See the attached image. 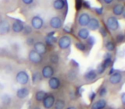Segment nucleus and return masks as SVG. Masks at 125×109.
Wrapping results in <instances>:
<instances>
[{
	"label": "nucleus",
	"instance_id": "obj_26",
	"mask_svg": "<svg viewBox=\"0 0 125 109\" xmlns=\"http://www.w3.org/2000/svg\"><path fill=\"white\" fill-rule=\"evenodd\" d=\"M50 61H52V63H54V64H57L59 61V56L57 54L54 53L52 54V55H51L50 56Z\"/></svg>",
	"mask_w": 125,
	"mask_h": 109
},
{
	"label": "nucleus",
	"instance_id": "obj_38",
	"mask_svg": "<svg viewBox=\"0 0 125 109\" xmlns=\"http://www.w3.org/2000/svg\"><path fill=\"white\" fill-rule=\"evenodd\" d=\"M34 39H33V38H28V39H27V44L29 45V46H31V45H33L34 44Z\"/></svg>",
	"mask_w": 125,
	"mask_h": 109
},
{
	"label": "nucleus",
	"instance_id": "obj_18",
	"mask_svg": "<svg viewBox=\"0 0 125 109\" xmlns=\"http://www.w3.org/2000/svg\"><path fill=\"white\" fill-rule=\"evenodd\" d=\"M113 14L116 16H120L123 14V11H124V6L121 4H117L116 5H114L113 7Z\"/></svg>",
	"mask_w": 125,
	"mask_h": 109
},
{
	"label": "nucleus",
	"instance_id": "obj_31",
	"mask_svg": "<svg viewBox=\"0 0 125 109\" xmlns=\"http://www.w3.org/2000/svg\"><path fill=\"white\" fill-rule=\"evenodd\" d=\"M82 7V0H75V8L77 10H80Z\"/></svg>",
	"mask_w": 125,
	"mask_h": 109
},
{
	"label": "nucleus",
	"instance_id": "obj_9",
	"mask_svg": "<svg viewBox=\"0 0 125 109\" xmlns=\"http://www.w3.org/2000/svg\"><path fill=\"white\" fill-rule=\"evenodd\" d=\"M123 79V75L121 73H113L111 75H110V78H109V82L111 84H117Z\"/></svg>",
	"mask_w": 125,
	"mask_h": 109
},
{
	"label": "nucleus",
	"instance_id": "obj_48",
	"mask_svg": "<svg viewBox=\"0 0 125 109\" xmlns=\"http://www.w3.org/2000/svg\"><path fill=\"white\" fill-rule=\"evenodd\" d=\"M33 109H40V107H34Z\"/></svg>",
	"mask_w": 125,
	"mask_h": 109
},
{
	"label": "nucleus",
	"instance_id": "obj_34",
	"mask_svg": "<svg viewBox=\"0 0 125 109\" xmlns=\"http://www.w3.org/2000/svg\"><path fill=\"white\" fill-rule=\"evenodd\" d=\"M2 100L5 104H8V103H10V97L8 95H3Z\"/></svg>",
	"mask_w": 125,
	"mask_h": 109
},
{
	"label": "nucleus",
	"instance_id": "obj_40",
	"mask_svg": "<svg viewBox=\"0 0 125 109\" xmlns=\"http://www.w3.org/2000/svg\"><path fill=\"white\" fill-rule=\"evenodd\" d=\"M96 97V93L95 92H91L90 94H89V99H90L91 101H94V99Z\"/></svg>",
	"mask_w": 125,
	"mask_h": 109
},
{
	"label": "nucleus",
	"instance_id": "obj_19",
	"mask_svg": "<svg viewBox=\"0 0 125 109\" xmlns=\"http://www.w3.org/2000/svg\"><path fill=\"white\" fill-rule=\"evenodd\" d=\"M89 35H90V33H89V30L87 29V28H82V29L79 30L78 32V37L81 38V39L86 40L89 38Z\"/></svg>",
	"mask_w": 125,
	"mask_h": 109
},
{
	"label": "nucleus",
	"instance_id": "obj_46",
	"mask_svg": "<svg viewBox=\"0 0 125 109\" xmlns=\"http://www.w3.org/2000/svg\"><path fill=\"white\" fill-rule=\"evenodd\" d=\"M113 1H114V0H104V2L105 3V4H111V3H112Z\"/></svg>",
	"mask_w": 125,
	"mask_h": 109
},
{
	"label": "nucleus",
	"instance_id": "obj_45",
	"mask_svg": "<svg viewBox=\"0 0 125 109\" xmlns=\"http://www.w3.org/2000/svg\"><path fill=\"white\" fill-rule=\"evenodd\" d=\"M121 100H122V103H123V105H125V93L122 94Z\"/></svg>",
	"mask_w": 125,
	"mask_h": 109
},
{
	"label": "nucleus",
	"instance_id": "obj_42",
	"mask_svg": "<svg viewBox=\"0 0 125 109\" xmlns=\"http://www.w3.org/2000/svg\"><path fill=\"white\" fill-rule=\"evenodd\" d=\"M96 12H97L98 15H102L103 14V8L100 7V8H97V9H95Z\"/></svg>",
	"mask_w": 125,
	"mask_h": 109
},
{
	"label": "nucleus",
	"instance_id": "obj_4",
	"mask_svg": "<svg viewBox=\"0 0 125 109\" xmlns=\"http://www.w3.org/2000/svg\"><path fill=\"white\" fill-rule=\"evenodd\" d=\"M56 100L55 97L53 96V95L52 94H47L46 96L45 97V99L43 100V106L45 109H51L54 106Z\"/></svg>",
	"mask_w": 125,
	"mask_h": 109
},
{
	"label": "nucleus",
	"instance_id": "obj_22",
	"mask_svg": "<svg viewBox=\"0 0 125 109\" xmlns=\"http://www.w3.org/2000/svg\"><path fill=\"white\" fill-rule=\"evenodd\" d=\"M47 93L45 91H43V90H39V91L36 92L35 94V100L37 101H43V100L45 99V97L46 96Z\"/></svg>",
	"mask_w": 125,
	"mask_h": 109
},
{
	"label": "nucleus",
	"instance_id": "obj_39",
	"mask_svg": "<svg viewBox=\"0 0 125 109\" xmlns=\"http://www.w3.org/2000/svg\"><path fill=\"white\" fill-rule=\"evenodd\" d=\"M82 5H83L84 8H86V9H90L91 8L90 4H89L87 1H84V2H82Z\"/></svg>",
	"mask_w": 125,
	"mask_h": 109
},
{
	"label": "nucleus",
	"instance_id": "obj_24",
	"mask_svg": "<svg viewBox=\"0 0 125 109\" xmlns=\"http://www.w3.org/2000/svg\"><path fill=\"white\" fill-rule=\"evenodd\" d=\"M105 48H106V50H107L108 51L111 52V51H114V50H115V49H116V45H115V43H113V42L109 41V42H107V43H106Z\"/></svg>",
	"mask_w": 125,
	"mask_h": 109
},
{
	"label": "nucleus",
	"instance_id": "obj_21",
	"mask_svg": "<svg viewBox=\"0 0 125 109\" xmlns=\"http://www.w3.org/2000/svg\"><path fill=\"white\" fill-rule=\"evenodd\" d=\"M97 73H96V71H94V70H90V71H88L87 73H86V74L84 75V78H86L87 80H88V81H93V80H94L96 78H97Z\"/></svg>",
	"mask_w": 125,
	"mask_h": 109
},
{
	"label": "nucleus",
	"instance_id": "obj_35",
	"mask_svg": "<svg viewBox=\"0 0 125 109\" xmlns=\"http://www.w3.org/2000/svg\"><path fill=\"white\" fill-rule=\"evenodd\" d=\"M99 32H100V34L102 35L103 37H106L108 34V32L107 30H106L105 27H100V29H99Z\"/></svg>",
	"mask_w": 125,
	"mask_h": 109
},
{
	"label": "nucleus",
	"instance_id": "obj_7",
	"mask_svg": "<svg viewBox=\"0 0 125 109\" xmlns=\"http://www.w3.org/2000/svg\"><path fill=\"white\" fill-rule=\"evenodd\" d=\"M42 77L45 78H51L52 77H53L54 75V69L52 66L50 65H47V66H45L42 69L41 72Z\"/></svg>",
	"mask_w": 125,
	"mask_h": 109
},
{
	"label": "nucleus",
	"instance_id": "obj_41",
	"mask_svg": "<svg viewBox=\"0 0 125 109\" xmlns=\"http://www.w3.org/2000/svg\"><path fill=\"white\" fill-rule=\"evenodd\" d=\"M69 77H70V78H71V79H74V78H75V73L74 71H71L69 73Z\"/></svg>",
	"mask_w": 125,
	"mask_h": 109
},
{
	"label": "nucleus",
	"instance_id": "obj_17",
	"mask_svg": "<svg viewBox=\"0 0 125 109\" xmlns=\"http://www.w3.org/2000/svg\"><path fill=\"white\" fill-rule=\"evenodd\" d=\"M106 105H107L106 101L101 99V100H99L96 102H94V103L93 104L91 109H104V107H106Z\"/></svg>",
	"mask_w": 125,
	"mask_h": 109
},
{
	"label": "nucleus",
	"instance_id": "obj_33",
	"mask_svg": "<svg viewBox=\"0 0 125 109\" xmlns=\"http://www.w3.org/2000/svg\"><path fill=\"white\" fill-rule=\"evenodd\" d=\"M106 93H107V89H106L105 87H103V88H101L100 90H99V96H104V95H106Z\"/></svg>",
	"mask_w": 125,
	"mask_h": 109
},
{
	"label": "nucleus",
	"instance_id": "obj_37",
	"mask_svg": "<svg viewBox=\"0 0 125 109\" xmlns=\"http://www.w3.org/2000/svg\"><path fill=\"white\" fill-rule=\"evenodd\" d=\"M87 43L92 46V45H94V43H95V38H94V37H89V38H87Z\"/></svg>",
	"mask_w": 125,
	"mask_h": 109
},
{
	"label": "nucleus",
	"instance_id": "obj_36",
	"mask_svg": "<svg viewBox=\"0 0 125 109\" xmlns=\"http://www.w3.org/2000/svg\"><path fill=\"white\" fill-rule=\"evenodd\" d=\"M22 32H24L25 34H29V33L32 32V27H31V26H26L24 27V29H23Z\"/></svg>",
	"mask_w": 125,
	"mask_h": 109
},
{
	"label": "nucleus",
	"instance_id": "obj_44",
	"mask_svg": "<svg viewBox=\"0 0 125 109\" xmlns=\"http://www.w3.org/2000/svg\"><path fill=\"white\" fill-rule=\"evenodd\" d=\"M84 90V89H82V87H80V88L77 89V91H76V94L78 95H82V92Z\"/></svg>",
	"mask_w": 125,
	"mask_h": 109
},
{
	"label": "nucleus",
	"instance_id": "obj_10",
	"mask_svg": "<svg viewBox=\"0 0 125 109\" xmlns=\"http://www.w3.org/2000/svg\"><path fill=\"white\" fill-rule=\"evenodd\" d=\"M89 21H90V16L87 13H82L78 18V23L82 26H87L89 23Z\"/></svg>",
	"mask_w": 125,
	"mask_h": 109
},
{
	"label": "nucleus",
	"instance_id": "obj_12",
	"mask_svg": "<svg viewBox=\"0 0 125 109\" xmlns=\"http://www.w3.org/2000/svg\"><path fill=\"white\" fill-rule=\"evenodd\" d=\"M33 47H34V50H35L40 55H44L46 52V45L44 43H42V42H36V43H34Z\"/></svg>",
	"mask_w": 125,
	"mask_h": 109
},
{
	"label": "nucleus",
	"instance_id": "obj_13",
	"mask_svg": "<svg viewBox=\"0 0 125 109\" xmlns=\"http://www.w3.org/2000/svg\"><path fill=\"white\" fill-rule=\"evenodd\" d=\"M50 26L54 29H59L62 26V20L57 16H54L50 20Z\"/></svg>",
	"mask_w": 125,
	"mask_h": 109
},
{
	"label": "nucleus",
	"instance_id": "obj_6",
	"mask_svg": "<svg viewBox=\"0 0 125 109\" xmlns=\"http://www.w3.org/2000/svg\"><path fill=\"white\" fill-rule=\"evenodd\" d=\"M31 24H32V27H33L36 30H40V29H41L42 26H43L44 21L40 16H33V17L32 18Z\"/></svg>",
	"mask_w": 125,
	"mask_h": 109
},
{
	"label": "nucleus",
	"instance_id": "obj_14",
	"mask_svg": "<svg viewBox=\"0 0 125 109\" xmlns=\"http://www.w3.org/2000/svg\"><path fill=\"white\" fill-rule=\"evenodd\" d=\"M30 91L27 87H22L20 88L16 91V96L19 99H25L26 97H28V95H29Z\"/></svg>",
	"mask_w": 125,
	"mask_h": 109
},
{
	"label": "nucleus",
	"instance_id": "obj_11",
	"mask_svg": "<svg viewBox=\"0 0 125 109\" xmlns=\"http://www.w3.org/2000/svg\"><path fill=\"white\" fill-rule=\"evenodd\" d=\"M48 84L49 87H50L52 90H57V89L60 87L61 85V82L59 80L58 78L57 77H52L51 78H49V81H48Z\"/></svg>",
	"mask_w": 125,
	"mask_h": 109
},
{
	"label": "nucleus",
	"instance_id": "obj_2",
	"mask_svg": "<svg viewBox=\"0 0 125 109\" xmlns=\"http://www.w3.org/2000/svg\"><path fill=\"white\" fill-rule=\"evenodd\" d=\"M71 45V38L67 35L62 36L58 40V46L62 50H66Z\"/></svg>",
	"mask_w": 125,
	"mask_h": 109
},
{
	"label": "nucleus",
	"instance_id": "obj_30",
	"mask_svg": "<svg viewBox=\"0 0 125 109\" xmlns=\"http://www.w3.org/2000/svg\"><path fill=\"white\" fill-rule=\"evenodd\" d=\"M104 70H105V68L104 67V66L102 65V63H100V64L97 67V74H101V73H103L104 72Z\"/></svg>",
	"mask_w": 125,
	"mask_h": 109
},
{
	"label": "nucleus",
	"instance_id": "obj_27",
	"mask_svg": "<svg viewBox=\"0 0 125 109\" xmlns=\"http://www.w3.org/2000/svg\"><path fill=\"white\" fill-rule=\"evenodd\" d=\"M111 61H111V58H104L102 65L104 66V67L106 69V68H107L108 67H110V65L111 64Z\"/></svg>",
	"mask_w": 125,
	"mask_h": 109
},
{
	"label": "nucleus",
	"instance_id": "obj_15",
	"mask_svg": "<svg viewBox=\"0 0 125 109\" xmlns=\"http://www.w3.org/2000/svg\"><path fill=\"white\" fill-rule=\"evenodd\" d=\"M88 27L92 31H96L99 28V21L97 18H90V21L88 23Z\"/></svg>",
	"mask_w": 125,
	"mask_h": 109
},
{
	"label": "nucleus",
	"instance_id": "obj_28",
	"mask_svg": "<svg viewBox=\"0 0 125 109\" xmlns=\"http://www.w3.org/2000/svg\"><path fill=\"white\" fill-rule=\"evenodd\" d=\"M75 47H76L79 50H81V51H85L86 50V45L84 44L83 43H80V42L75 43Z\"/></svg>",
	"mask_w": 125,
	"mask_h": 109
},
{
	"label": "nucleus",
	"instance_id": "obj_32",
	"mask_svg": "<svg viewBox=\"0 0 125 109\" xmlns=\"http://www.w3.org/2000/svg\"><path fill=\"white\" fill-rule=\"evenodd\" d=\"M116 42H118V43H122V42L124 41V36H123V33L118 34L117 36L116 37Z\"/></svg>",
	"mask_w": 125,
	"mask_h": 109
},
{
	"label": "nucleus",
	"instance_id": "obj_3",
	"mask_svg": "<svg viewBox=\"0 0 125 109\" xmlns=\"http://www.w3.org/2000/svg\"><path fill=\"white\" fill-rule=\"evenodd\" d=\"M28 59L33 64H40L42 61V56L39 53H37L35 50H32L28 53Z\"/></svg>",
	"mask_w": 125,
	"mask_h": 109
},
{
	"label": "nucleus",
	"instance_id": "obj_23",
	"mask_svg": "<svg viewBox=\"0 0 125 109\" xmlns=\"http://www.w3.org/2000/svg\"><path fill=\"white\" fill-rule=\"evenodd\" d=\"M54 108L55 109H64L65 107V101L62 100H57V101H55L54 103Z\"/></svg>",
	"mask_w": 125,
	"mask_h": 109
},
{
	"label": "nucleus",
	"instance_id": "obj_20",
	"mask_svg": "<svg viewBox=\"0 0 125 109\" xmlns=\"http://www.w3.org/2000/svg\"><path fill=\"white\" fill-rule=\"evenodd\" d=\"M53 7L57 10H62L65 7L64 0H55L53 2Z\"/></svg>",
	"mask_w": 125,
	"mask_h": 109
},
{
	"label": "nucleus",
	"instance_id": "obj_43",
	"mask_svg": "<svg viewBox=\"0 0 125 109\" xmlns=\"http://www.w3.org/2000/svg\"><path fill=\"white\" fill-rule=\"evenodd\" d=\"M22 2L24 3L25 4H27V5H29V4H33V0H22Z\"/></svg>",
	"mask_w": 125,
	"mask_h": 109
},
{
	"label": "nucleus",
	"instance_id": "obj_25",
	"mask_svg": "<svg viewBox=\"0 0 125 109\" xmlns=\"http://www.w3.org/2000/svg\"><path fill=\"white\" fill-rule=\"evenodd\" d=\"M45 41H46V43L48 45H52V44H54L55 43H57V38H55L54 36L46 37V38H45Z\"/></svg>",
	"mask_w": 125,
	"mask_h": 109
},
{
	"label": "nucleus",
	"instance_id": "obj_1",
	"mask_svg": "<svg viewBox=\"0 0 125 109\" xmlns=\"http://www.w3.org/2000/svg\"><path fill=\"white\" fill-rule=\"evenodd\" d=\"M16 82L20 84L25 85L29 82V76H28V73L25 71H20L19 73H17L16 76Z\"/></svg>",
	"mask_w": 125,
	"mask_h": 109
},
{
	"label": "nucleus",
	"instance_id": "obj_8",
	"mask_svg": "<svg viewBox=\"0 0 125 109\" xmlns=\"http://www.w3.org/2000/svg\"><path fill=\"white\" fill-rule=\"evenodd\" d=\"M10 31V26L9 21H0V35H5Z\"/></svg>",
	"mask_w": 125,
	"mask_h": 109
},
{
	"label": "nucleus",
	"instance_id": "obj_47",
	"mask_svg": "<svg viewBox=\"0 0 125 109\" xmlns=\"http://www.w3.org/2000/svg\"><path fill=\"white\" fill-rule=\"evenodd\" d=\"M67 109H77L76 107H68Z\"/></svg>",
	"mask_w": 125,
	"mask_h": 109
},
{
	"label": "nucleus",
	"instance_id": "obj_29",
	"mask_svg": "<svg viewBox=\"0 0 125 109\" xmlns=\"http://www.w3.org/2000/svg\"><path fill=\"white\" fill-rule=\"evenodd\" d=\"M40 73H33V84L38 83V82L40 81Z\"/></svg>",
	"mask_w": 125,
	"mask_h": 109
},
{
	"label": "nucleus",
	"instance_id": "obj_5",
	"mask_svg": "<svg viewBox=\"0 0 125 109\" xmlns=\"http://www.w3.org/2000/svg\"><path fill=\"white\" fill-rule=\"evenodd\" d=\"M107 26L111 31H116L119 29V22L118 20L114 16H110L107 19Z\"/></svg>",
	"mask_w": 125,
	"mask_h": 109
},
{
	"label": "nucleus",
	"instance_id": "obj_16",
	"mask_svg": "<svg viewBox=\"0 0 125 109\" xmlns=\"http://www.w3.org/2000/svg\"><path fill=\"white\" fill-rule=\"evenodd\" d=\"M23 29H24V26H23V23L21 22V21H16L13 22V24H12L13 32L18 33L22 32Z\"/></svg>",
	"mask_w": 125,
	"mask_h": 109
}]
</instances>
